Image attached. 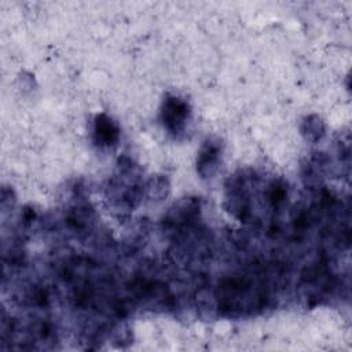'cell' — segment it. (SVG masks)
Returning <instances> with one entry per match:
<instances>
[{
    "instance_id": "cell-1",
    "label": "cell",
    "mask_w": 352,
    "mask_h": 352,
    "mask_svg": "<svg viewBox=\"0 0 352 352\" xmlns=\"http://www.w3.org/2000/svg\"><path fill=\"white\" fill-rule=\"evenodd\" d=\"M190 107L186 100L177 96H168L161 109V120L164 126L172 133H180L188 120Z\"/></svg>"
},
{
    "instance_id": "cell-2",
    "label": "cell",
    "mask_w": 352,
    "mask_h": 352,
    "mask_svg": "<svg viewBox=\"0 0 352 352\" xmlns=\"http://www.w3.org/2000/svg\"><path fill=\"white\" fill-rule=\"evenodd\" d=\"M221 142L217 138H208L201 146L197 157V170L201 177H212L221 162Z\"/></svg>"
},
{
    "instance_id": "cell-3",
    "label": "cell",
    "mask_w": 352,
    "mask_h": 352,
    "mask_svg": "<svg viewBox=\"0 0 352 352\" xmlns=\"http://www.w3.org/2000/svg\"><path fill=\"white\" fill-rule=\"evenodd\" d=\"M199 212V204L194 198H186L179 201L168 213L166 224L172 228L186 227L197 217Z\"/></svg>"
},
{
    "instance_id": "cell-4",
    "label": "cell",
    "mask_w": 352,
    "mask_h": 352,
    "mask_svg": "<svg viewBox=\"0 0 352 352\" xmlns=\"http://www.w3.org/2000/svg\"><path fill=\"white\" fill-rule=\"evenodd\" d=\"M94 140L100 147H110L117 143L120 138V129L116 121L106 114H99L94 121L92 129Z\"/></svg>"
},
{
    "instance_id": "cell-5",
    "label": "cell",
    "mask_w": 352,
    "mask_h": 352,
    "mask_svg": "<svg viewBox=\"0 0 352 352\" xmlns=\"http://www.w3.org/2000/svg\"><path fill=\"white\" fill-rule=\"evenodd\" d=\"M324 122L319 116H308L301 122V133L308 142H318L324 135Z\"/></svg>"
},
{
    "instance_id": "cell-6",
    "label": "cell",
    "mask_w": 352,
    "mask_h": 352,
    "mask_svg": "<svg viewBox=\"0 0 352 352\" xmlns=\"http://www.w3.org/2000/svg\"><path fill=\"white\" fill-rule=\"evenodd\" d=\"M147 195L154 201L164 199L169 192L168 179L164 176H153L146 184Z\"/></svg>"
}]
</instances>
